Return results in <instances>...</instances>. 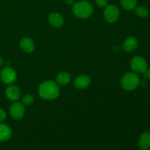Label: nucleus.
I'll return each instance as SVG.
<instances>
[{
	"instance_id": "1",
	"label": "nucleus",
	"mask_w": 150,
	"mask_h": 150,
	"mask_svg": "<svg viewBox=\"0 0 150 150\" xmlns=\"http://www.w3.org/2000/svg\"><path fill=\"white\" fill-rule=\"evenodd\" d=\"M38 94L42 99L54 100L60 95V88L57 82L51 80L44 81L40 84Z\"/></svg>"
},
{
	"instance_id": "2",
	"label": "nucleus",
	"mask_w": 150,
	"mask_h": 150,
	"mask_svg": "<svg viewBox=\"0 0 150 150\" xmlns=\"http://www.w3.org/2000/svg\"><path fill=\"white\" fill-rule=\"evenodd\" d=\"M73 14L80 19H86L90 17L94 12L93 6L87 1H81L75 2L72 7Z\"/></svg>"
},
{
	"instance_id": "3",
	"label": "nucleus",
	"mask_w": 150,
	"mask_h": 150,
	"mask_svg": "<svg viewBox=\"0 0 150 150\" xmlns=\"http://www.w3.org/2000/svg\"><path fill=\"white\" fill-rule=\"evenodd\" d=\"M140 81V79L136 73L129 72L122 77L120 84L125 90L133 91L139 86Z\"/></svg>"
},
{
	"instance_id": "4",
	"label": "nucleus",
	"mask_w": 150,
	"mask_h": 150,
	"mask_svg": "<svg viewBox=\"0 0 150 150\" xmlns=\"http://www.w3.org/2000/svg\"><path fill=\"white\" fill-rule=\"evenodd\" d=\"M130 67L136 73H144L148 69V63L144 57L135 56L130 62Z\"/></svg>"
},
{
	"instance_id": "5",
	"label": "nucleus",
	"mask_w": 150,
	"mask_h": 150,
	"mask_svg": "<svg viewBox=\"0 0 150 150\" xmlns=\"http://www.w3.org/2000/svg\"><path fill=\"white\" fill-rule=\"evenodd\" d=\"M104 18L110 23H114L119 20L120 16V10L117 6L108 4L104 10Z\"/></svg>"
},
{
	"instance_id": "6",
	"label": "nucleus",
	"mask_w": 150,
	"mask_h": 150,
	"mask_svg": "<svg viewBox=\"0 0 150 150\" xmlns=\"http://www.w3.org/2000/svg\"><path fill=\"white\" fill-rule=\"evenodd\" d=\"M0 79L5 84H13L17 79V73L11 67H6L0 72Z\"/></svg>"
},
{
	"instance_id": "7",
	"label": "nucleus",
	"mask_w": 150,
	"mask_h": 150,
	"mask_svg": "<svg viewBox=\"0 0 150 150\" xmlns=\"http://www.w3.org/2000/svg\"><path fill=\"white\" fill-rule=\"evenodd\" d=\"M10 116L13 119L16 120H19L24 116L25 108L24 105L21 103L15 102L10 105L9 109Z\"/></svg>"
},
{
	"instance_id": "8",
	"label": "nucleus",
	"mask_w": 150,
	"mask_h": 150,
	"mask_svg": "<svg viewBox=\"0 0 150 150\" xmlns=\"http://www.w3.org/2000/svg\"><path fill=\"white\" fill-rule=\"evenodd\" d=\"M5 95L9 100L16 102L21 98V89L17 86L10 84L6 88Z\"/></svg>"
},
{
	"instance_id": "9",
	"label": "nucleus",
	"mask_w": 150,
	"mask_h": 150,
	"mask_svg": "<svg viewBox=\"0 0 150 150\" xmlns=\"http://www.w3.org/2000/svg\"><path fill=\"white\" fill-rule=\"evenodd\" d=\"M19 46L23 52L28 53V54L33 52L35 48L34 41L28 37H24L21 39L20 42H19Z\"/></svg>"
},
{
	"instance_id": "10",
	"label": "nucleus",
	"mask_w": 150,
	"mask_h": 150,
	"mask_svg": "<svg viewBox=\"0 0 150 150\" xmlns=\"http://www.w3.org/2000/svg\"><path fill=\"white\" fill-rule=\"evenodd\" d=\"M91 83V79L87 75H81L76 78L73 84L76 89H84L87 88Z\"/></svg>"
},
{
	"instance_id": "11",
	"label": "nucleus",
	"mask_w": 150,
	"mask_h": 150,
	"mask_svg": "<svg viewBox=\"0 0 150 150\" xmlns=\"http://www.w3.org/2000/svg\"><path fill=\"white\" fill-rule=\"evenodd\" d=\"M48 22L55 28H61L64 25V20L63 16L59 13H51L48 18Z\"/></svg>"
},
{
	"instance_id": "12",
	"label": "nucleus",
	"mask_w": 150,
	"mask_h": 150,
	"mask_svg": "<svg viewBox=\"0 0 150 150\" xmlns=\"http://www.w3.org/2000/svg\"><path fill=\"white\" fill-rule=\"evenodd\" d=\"M139 46V41L134 37H129L126 38L122 45V48L126 52H133Z\"/></svg>"
},
{
	"instance_id": "13",
	"label": "nucleus",
	"mask_w": 150,
	"mask_h": 150,
	"mask_svg": "<svg viewBox=\"0 0 150 150\" xmlns=\"http://www.w3.org/2000/svg\"><path fill=\"white\" fill-rule=\"evenodd\" d=\"M11 136L12 130L10 126L0 122V142H7Z\"/></svg>"
},
{
	"instance_id": "14",
	"label": "nucleus",
	"mask_w": 150,
	"mask_h": 150,
	"mask_svg": "<svg viewBox=\"0 0 150 150\" xmlns=\"http://www.w3.org/2000/svg\"><path fill=\"white\" fill-rule=\"evenodd\" d=\"M140 149H149L150 148V132H144L140 136L138 142Z\"/></svg>"
},
{
	"instance_id": "15",
	"label": "nucleus",
	"mask_w": 150,
	"mask_h": 150,
	"mask_svg": "<svg viewBox=\"0 0 150 150\" xmlns=\"http://www.w3.org/2000/svg\"><path fill=\"white\" fill-rule=\"evenodd\" d=\"M70 81H71V76L70 73L65 71L60 72L56 78V82L57 84L62 85V86L67 84L70 83Z\"/></svg>"
},
{
	"instance_id": "16",
	"label": "nucleus",
	"mask_w": 150,
	"mask_h": 150,
	"mask_svg": "<svg viewBox=\"0 0 150 150\" xmlns=\"http://www.w3.org/2000/svg\"><path fill=\"white\" fill-rule=\"evenodd\" d=\"M120 4L123 9L130 11L136 7L137 0H120Z\"/></svg>"
},
{
	"instance_id": "17",
	"label": "nucleus",
	"mask_w": 150,
	"mask_h": 150,
	"mask_svg": "<svg viewBox=\"0 0 150 150\" xmlns=\"http://www.w3.org/2000/svg\"><path fill=\"white\" fill-rule=\"evenodd\" d=\"M135 12H136V14L139 18H144L148 17L149 13V10L145 6H139V7H136L135 8Z\"/></svg>"
},
{
	"instance_id": "18",
	"label": "nucleus",
	"mask_w": 150,
	"mask_h": 150,
	"mask_svg": "<svg viewBox=\"0 0 150 150\" xmlns=\"http://www.w3.org/2000/svg\"><path fill=\"white\" fill-rule=\"evenodd\" d=\"M35 101V98L32 94H26L22 98V103L24 105H31Z\"/></svg>"
},
{
	"instance_id": "19",
	"label": "nucleus",
	"mask_w": 150,
	"mask_h": 150,
	"mask_svg": "<svg viewBox=\"0 0 150 150\" xmlns=\"http://www.w3.org/2000/svg\"><path fill=\"white\" fill-rule=\"evenodd\" d=\"M97 5L99 7H105L108 5V0H95Z\"/></svg>"
},
{
	"instance_id": "20",
	"label": "nucleus",
	"mask_w": 150,
	"mask_h": 150,
	"mask_svg": "<svg viewBox=\"0 0 150 150\" xmlns=\"http://www.w3.org/2000/svg\"><path fill=\"white\" fill-rule=\"evenodd\" d=\"M6 117H7V114H6V112L4 111V110L0 108V122L4 121L6 119Z\"/></svg>"
},
{
	"instance_id": "21",
	"label": "nucleus",
	"mask_w": 150,
	"mask_h": 150,
	"mask_svg": "<svg viewBox=\"0 0 150 150\" xmlns=\"http://www.w3.org/2000/svg\"><path fill=\"white\" fill-rule=\"evenodd\" d=\"M144 76L148 79V80H150V68L147 69L146 71L144 73Z\"/></svg>"
},
{
	"instance_id": "22",
	"label": "nucleus",
	"mask_w": 150,
	"mask_h": 150,
	"mask_svg": "<svg viewBox=\"0 0 150 150\" xmlns=\"http://www.w3.org/2000/svg\"><path fill=\"white\" fill-rule=\"evenodd\" d=\"M66 3L67 4H73L75 3V0H66Z\"/></svg>"
},
{
	"instance_id": "23",
	"label": "nucleus",
	"mask_w": 150,
	"mask_h": 150,
	"mask_svg": "<svg viewBox=\"0 0 150 150\" xmlns=\"http://www.w3.org/2000/svg\"><path fill=\"white\" fill-rule=\"evenodd\" d=\"M3 64H4V59H3L2 57L0 55V67H1Z\"/></svg>"
},
{
	"instance_id": "24",
	"label": "nucleus",
	"mask_w": 150,
	"mask_h": 150,
	"mask_svg": "<svg viewBox=\"0 0 150 150\" xmlns=\"http://www.w3.org/2000/svg\"><path fill=\"white\" fill-rule=\"evenodd\" d=\"M83 1H87V0H83Z\"/></svg>"
},
{
	"instance_id": "25",
	"label": "nucleus",
	"mask_w": 150,
	"mask_h": 150,
	"mask_svg": "<svg viewBox=\"0 0 150 150\" xmlns=\"http://www.w3.org/2000/svg\"><path fill=\"white\" fill-rule=\"evenodd\" d=\"M149 150H150V149H149Z\"/></svg>"
}]
</instances>
